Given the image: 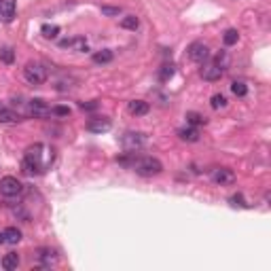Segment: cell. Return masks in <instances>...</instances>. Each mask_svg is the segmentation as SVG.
<instances>
[{"label": "cell", "mask_w": 271, "mask_h": 271, "mask_svg": "<svg viewBox=\"0 0 271 271\" xmlns=\"http://www.w3.org/2000/svg\"><path fill=\"white\" fill-rule=\"evenodd\" d=\"M53 161V150H47L45 144H32L23 155V172L25 174H43L47 165Z\"/></svg>", "instance_id": "6da1fadb"}, {"label": "cell", "mask_w": 271, "mask_h": 271, "mask_svg": "<svg viewBox=\"0 0 271 271\" xmlns=\"http://www.w3.org/2000/svg\"><path fill=\"white\" fill-rule=\"evenodd\" d=\"M130 167H132V170L138 176H144V178L157 176V174L163 172V163L157 157H134V161H132Z\"/></svg>", "instance_id": "7a4b0ae2"}, {"label": "cell", "mask_w": 271, "mask_h": 271, "mask_svg": "<svg viewBox=\"0 0 271 271\" xmlns=\"http://www.w3.org/2000/svg\"><path fill=\"white\" fill-rule=\"evenodd\" d=\"M23 79L30 85H43L47 81V68L38 62H28L23 68Z\"/></svg>", "instance_id": "3957f363"}, {"label": "cell", "mask_w": 271, "mask_h": 271, "mask_svg": "<svg viewBox=\"0 0 271 271\" xmlns=\"http://www.w3.org/2000/svg\"><path fill=\"white\" fill-rule=\"evenodd\" d=\"M23 193V185L15 176H5L0 178V195L7 197V199H13V197H19Z\"/></svg>", "instance_id": "277c9868"}, {"label": "cell", "mask_w": 271, "mask_h": 271, "mask_svg": "<svg viewBox=\"0 0 271 271\" xmlns=\"http://www.w3.org/2000/svg\"><path fill=\"white\" fill-rule=\"evenodd\" d=\"M144 142H146V136L142 134V132H125L123 138H121V144L127 153H136L140 150L142 146H144Z\"/></svg>", "instance_id": "5b68a950"}, {"label": "cell", "mask_w": 271, "mask_h": 271, "mask_svg": "<svg viewBox=\"0 0 271 271\" xmlns=\"http://www.w3.org/2000/svg\"><path fill=\"white\" fill-rule=\"evenodd\" d=\"M187 53H189V57L193 62H197V64H203L205 59H210V49H208V45L201 43V41L191 43L189 49H187Z\"/></svg>", "instance_id": "8992f818"}, {"label": "cell", "mask_w": 271, "mask_h": 271, "mask_svg": "<svg viewBox=\"0 0 271 271\" xmlns=\"http://www.w3.org/2000/svg\"><path fill=\"white\" fill-rule=\"evenodd\" d=\"M212 183L214 185H221V187H229L235 183V172L229 170V167H216V170H212L210 174Z\"/></svg>", "instance_id": "52a82bcc"}, {"label": "cell", "mask_w": 271, "mask_h": 271, "mask_svg": "<svg viewBox=\"0 0 271 271\" xmlns=\"http://www.w3.org/2000/svg\"><path fill=\"white\" fill-rule=\"evenodd\" d=\"M28 114L34 119H45L51 114V106H47V102L36 98V100H30L28 102Z\"/></svg>", "instance_id": "ba28073f"}, {"label": "cell", "mask_w": 271, "mask_h": 271, "mask_svg": "<svg viewBox=\"0 0 271 271\" xmlns=\"http://www.w3.org/2000/svg\"><path fill=\"white\" fill-rule=\"evenodd\" d=\"M223 74H225V68H223V66H218L216 62L205 64V66L201 68V79H203V81H208V83L221 81V79H223Z\"/></svg>", "instance_id": "9c48e42d"}, {"label": "cell", "mask_w": 271, "mask_h": 271, "mask_svg": "<svg viewBox=\"0 0 271 271\" xmlns=\"http://www.w3.org/2000/svg\"><path fill=\"white\" fill-rule=\"evenodd\" d=\"M110 119L108 117H94V119H89L87 123V130L92 132V134H104L110 130Z\"/></svg>", "instance_id": "30bf717a"}, {"label": "cell", "mask_w": 271, "mask_h": 271, "mask_svg": "<svg viewBox=\"0 0 271 271\" xmlns=\"http://www.w3.org/2000/svg\"><path fill=\"white\" fill-rule=\"evenodd\" d=\"M15 17V0H0V21L11 23Z\"/></svg>", "instance_id": "8fae6325"}, {"label": "cell", "mask_w": 271, "mask_h": 271, "mask_svg": "<svg viewBox=\"0 0 271 271\" xmlns=\"http://www.w3.org/2000/svg\"><path fill=\"white\" fill-rule=\"evenodd\" d=\"M19 121H23L19 112H15L9 106H0V123H3V125H15Z\"/></svg>", "instance_id": "7c38bea8"}, {"label": "cell", "mask_w": 271, "mask_h": 271, "mask_svg": "<svg viewBox=\"0 0 271 271\" xmlns=\"http://www.w3.org/2000/svg\"><path fill=\"white\" fill-rule=\"evenodd\" d=\"M127 110H130V114H134V117H144V114H148L150 106H148V102L132 100V102H127Z\"/></svg>", "instance_id": "4fadbf2b"}, {"label": "cell", "mask_w": 271, "mask_h": 271, "mask_svg": "<svg viewBox=\"0 0 271 271\" xmlns=\"http://www.w3.org/2000/svg\"><path fill=\"white\" fill-rule=\"evenodd\" d=\"M62 49H72V51H87V41L83 36H76V38H64L59 41Z\"/></svg>", "instance_id": "5bb4252c"}, {"label": "cell", "mask_w": 271, "mask_h": 271, "mask_svg": "<svg viewBox=\"0 0 271 271\" xmlns=\"http://www.w3.org/2000/svg\"><path fill=\"white\" fill-rule=\"evenodd\" d=\"M36 259L43 267H51V263L57 259V254H55V250H51V248H38L36 250Z\"/></svg>", "instance_id": "9a60e30c"}, {"label": "cell", "mask_w": 271, "mask_h": 271, "mask_svg": "<svg viewBox=\"0 0 271 271\" xmlns=\"http://www.w3.org/2000/svg\"><path fill=\"white\" fill-rule=\"evenodd\" d=\"M178 138L185 140V142H197L199 140V130L193 125H187V127H180L178 130Z\"/></svg>", "instance_id": "2e32d148"}, {"label": "cell", "mask_w": 271, "mask_h": 271, "mask_svg": "<svg viewBox=\"0 0 271 271\" xmlns=\"http://www.w3.org/2000/svg\"><path fill=\"white\" fill-rule=\"evenodd\" d=\"M3 235H5V242L7 244H19L21 242V231L17 227H7L3 231Z\"/></svg>", "instance_id": "e0dca14e"}, {"label": "cell", "mask_w": 271, "mask_h": 271, "mask_svg": "<svg viewBox=\"0 0 271 271\" xmlns=\"http://www.w3.org/2000/svg\"><path fill=\"white\" fill-rule=\"evenodd\" d=\"M0 265H3V269L7 271H13V269H17L19 267V256L15 252H9L3 261H0Z\"/></svg>", "instance_id": "ac0fdd59"}, {"label": "cell", "mask_w": 271, "mask_h": 271, "mask_svg": "<svg viewBox=\"0 0 271 271\" xmlns=\"http://www.w3.org/2000/svg\"><path fill=\"white\" fill-rule=\"evenodd\" d=\"M205 119L203 114H199V112H187V125H193V127H199V125H205Z\"/></svg>", "instance_id": "d6986e66"}, {"label": "cell", "mask_w": 271, "mask_h": 271, "mask_svg": "<svg viewBox=\"0 0 271 271\" xmlns=\"http://www.w3.org/2000/svg\"><path fill=\"white\" fill-rule=\"evenodd\" d=\"M231 92H233V96H237V98H246L248 96V85L244 81H233L231 83Z\"/></svg>", "instance_id": "ffe728a7"}, {"label": "cell", "mask_w": 271, "mask_h": 271, "mask_svg": "<svg viewBox=\"0 0 271 271\" xmlns=\"http://www.w3.org/2000/svg\"><path fill=\"white\" fill-rule=\"evenodd\" d=\"M237 41H239V32L233 30V28H229V30L223 34V43H225L227 47H233Z\"/></svg>", "instance_id": "44dd1931"}, {"label": "cell", "mask_w": 271, "mask_h": 271, "mask_svg": "<svg viewBox=\"0 0 271 271\" xmlns=\"http://www.w3.org/2000/svg\"><path fill=\"white\" fill-rule=\"evenodd\" d=\"M41 34H43L45 38H57L59 25H55V23H45L43 28H41Z\"/></svg>", "instance_id": "7402d4cb"}, {"label": "cell", "mask_w": 271, "mask_h": 271, "mask_svg": "<svg viewBox=\"0 0 271 271\" xmlns=\"http://www.w3.org/2000/svg\"><path fill=\"white\" fill-rule=\"evenodd\" d=\"M210 106H212L214 110H221V108H227V98H225L223 94H214V96L210 98Z\"/></svg>", "instance_id": "603a6c76"}, {"label": "cell", "mask_w": 271, "mask_h": 271, "mask_svg": "<svg viewBox=\"0 0 271 271\" xmlns=\"http://www.w3.org/2000/svg\"><path fill=\"white\" fill-rule=\"evenodd\" d=\"M138 25H140V21H138L136 15H127V17L121 19V28H125V30H136Z\"/></svg>", "instance_id": "cb8c5ba5"}, {"label": "cell", "mask_w": 271, "mask_h": 271, "mask_svg": "<svg viewBox=\"0 0 271 271\" xmlns=\"http://www.w3.org/2000/svg\"><path fill=\"white\" fill-rule=\"evenodd\" d=\"M0 62L13 64V62H15V51H13L11 47H3V49H0Z\"/></svg>", "instance_id": "d4e9b609"}, {"label": "cell", "mask_w": 271, "mask_h": 271, "mask_svg": "<svg viewBox=\"0 0 271 271\" xmlns=\"http://www.w3.org/2000/svg\"><path fill=\"white\" fill-rule=\"evenodd\" d=\"M94 62L96 64H108V62H112V51H108V49L98 51V53L94 55Z\"/></svg>", "instance_id": "484cf974"}, {"label": "cell", "mask_w": 271, "mask_h": 271, "mask_svg": "<svg viewBox=\"0 0 271 271\" xmlns=\"http://www.w3.org/2000/svg\"><path fill=\"white\" fill-rule=\"evenodd\" d=\"M70 108L68 106H53L51 108V114H55V117H70Z\"/></svg>", "instance_id": "4316f807"}, {"label": "cell", "mask_w": 271, "mask_h": 271, "mask_svg": "<svg viewBox=\"0 0 271 271\" xmlns=\"http://www.w3.org/2000/svg\"><path fill=\"white\" fill-rule=\"evenodd\" d=\"M172 74H174V66H163V70L159 72V79L167 81V79H172Z\"/></svg>", "instance_id": "83f0119b"}, {"label": "cell", "mask_w": 271, "mask_h": 271, "mask_svg": "<svg viewBox=\"0 0 271 271\" xmlns=\"http://www.w3.org/2000/svg\"><path fill=\"white\" fill-rule=\"evenodd\" d=\"M102 13H104V15H108V17H112V15H119L121 9L119 7H102Z\"/></svg>", "instance_id": "f1b7e54d"}, {"label": "cell", "mask_w": 271, "mask_h": 271, "mask_svg": "<svg viewBox=\"0 0 271 271\" xmlns=\"http://www.w3.org/2000/svg\"><path fill=\"white\" fill-rule=\"evenodd\" d=\"M83 110H96L98 108V102H92V104H81Z\"/></svg>", "instance_id": "f546056e"}, {"label": "cell", "mask_w": 271, "mask_h": 271, "mask_svg": "<svg viewBox=\"0 0 271 271\" xmlns=\"http://www.w3.org/2000/svg\"><path fill=\"white\" fill-rule=\"evenodd\" d=\"M3 242H5V235H3V233H0V244H3Z\"/></svg>", "instance_id": "4dcf8cb0"}]
</instances>
